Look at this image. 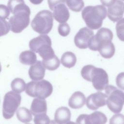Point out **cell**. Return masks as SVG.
I'll list each match as a JSON object with an SVG mask.
<instances>
[{
    "label": "cell",
    "mask_w": 124,
    "mask_h": 124,
    "mask_svg": "<svg viewBox=\"0 0 124 124\" xmlns=\"http://www.w3.org/2000/svg\"><path fill=\"white\" fill-rule=\"evenodd\" d=\"M81 75L86 80L92 82L93 87L98 91H103L108 85V75L101 68L91 64L85 65L81 70Z\"/></svg>",
    "instance_id": "cell-1"
},
{
    "label": "cell",
    "mask_w": 124,
    "mask_h": 124,
    "mask_svg": "<svg viewBox=\"0 0 124 124\" xmlns=\"http://www.w3.org/2000/svg\"><path fill=\"white\" fill-rule=\"evenodd\" d=\"M11 13L13 16L9 20L11 30L14 33H20L29 25L30 9L25 3H22L15 7Z\"/></svg>",
    "instance_id": "cell-2"
},
{
    "label": "cell",
    "mask_w": 124,
    "mask_h": 124,
    "mask_svg": "<svg viewBox=\"0 0 124 124\" xmlns=\"http://www.w3.org/2000/svg\"><path fill=\"white\" fill-rule=\"evenodd\" d=\"M108 15V11L104 5L87 6L82 11L81 16L87 26L92 30L100 28L103 20Z\"/></svg>",
    "instance_id": "cell-3"
},
{
    "label": "cell",
    "mask_w": 124,
    "mask_h": 124,
    "mask_svg": "<svg viewBox=\"0 0 124 124\" xmlns=\"http://www.w3.org/2000/svg\"><path fill=\"white\" fill-rule=\"evenodd\" d=\"M53 14L49 10H44L39 12L31 22L32 29L41 34H47L53 27Z\"/></svg>",
    "instance_id": "cell-4"
},
{
    "label": "cell",
    "mask_w": 124,
    "mask_h": 124,
    "mask_svg": "<svg viewBox=\"0 0 124 124\" xmlns=\"http://www.w3.org/2000/svg\"><path fill=\"white\" fill-rule=\"evenodd\" d=\"M53 92V86L48 81L42 79L31 81L26 84L25 92L30 96L45 99L49 96Z\"/></svg>",
    "instance_id": "cell-5"
},
{
    "label": "cell",
    "mask_w": 124,
    "mask_h": 124,
    "mask_svg": "<svg viewBox=\"0 0 124 124\" xmlns=\"http://www.w3.org/2000/svg\"><path fill=\"white\" fill-rule=\"evenodd\" d=\"M107 95L106 103L108 108L112 112L119 113L124 105V92L113 85H108L105 88Z\"/></svg>",
    "instance_id": "cell-6"
},
{
    "label": "cell",
    "mask_w": 124,
    "mask_h": 124,
    "mask_svg": "<svg viewBox=\"0 0 124 124\" xmlns=\"http://www.w3.org/2000/svg\"><path fill=\"white\" fill-rule=\"evenodd\" d=\"M21 96L20 93L13 91L7 92L4 96L2 106V115L5 119L13 117L15 112L20 106Z\"/></svg>",
    "instance_id": "cell-7"
},
{
    "label": "cell",
    "mask_w": 124,
    "mask_h": 124,
    "mask_svg": "<svg viewBox=\"0 0 124 124\" xmlns=\"http://www.w3.org/2000/svg\"><path fill=\"white\" fill-rule=\"evenodd\" d=\"M112 39L113 33L111 30L106 28H101L90 39L88 48L93 51H98L100 44L106 41H111Z\"/></svg>",
    "instance_id": "cell-8"
},
{
    "label": "cell",
    "mask_w": 124,
    "mask_h": 124,
    "mask_svg": "<svg viewBox=\"0 0 124 124\" xmlns=\"http://www.w3.org/2000/svg\"><path fill=\"white\" fill-rule=\"evenodd\" d=\"M107 118L102 112L95 111L90 114H82L76 119L78 124H105Z\"/></svg>",
    "instance_id": "cell-9"
},
{
    "label": "cell",
    "mask_w": 124,
    "mask_h": 124,
    "mask_svg": "<svg viewBox=\"0 0 124 124\" xmlns=\"http://www.w3.org/2000/svg\"><path fill=\"white\" fill-rule=\"evenodd\" d=\"M93 35V31L90 28L87 27L81 28L75 36V44L79 48L86 49L88 47L89 42Z\"/></svg>",
    "instance_id": "cell-10"
},
{
    "label": "cell",
    "mask_w": 124,
    "mask_h": 124,
    "mask_svg": "<svg viewBox=\"0 0 124 124\" xmlns=\"http://www.w3.org/2000/svg\"><path fill=\"white\" fill-rule=\"evenodd\" d=\"M107 99L106 94L99 91L88 96L86 102V106L89 109L95 110L99 108L103 107L107 104Z\"/></svg>",
    "instance_id": "cell-11"
},
{
    "label": "cell",
    "mask_w": 124,
    "mask_h": 124,
    "mask_svg": "<svg viewBox=\"0 0 124 124\" xmlns=\"http://www.w3.org/2000/svg\"><path fill=\"white\" fill-rule=\"evenodd\" d=\"M124 3L121 0H117L116 2L108 9V16L113 22L118 21L122 18L124 13Z\"/></svg>",
    "instance_id": "cell-12"
},
{
    "label": "cell",
    "mask_w": 124,
    "mask_h": 124,
    "mask_svg": "<svg viewBox=\"0 0 124 124\" xmlns=\"http://www.w3.org/2000/svg\"><path fill=\"white\" fill-rule=\"evenodd\" d=\"M45 67L40 61L37 62L31 65L29 69V75L31 79L34 81L42 80L45 75Z\"/></svg>",
    "instance_id": "cell-13"
},
{
    "label": "cell",
    "mask_w": 124,
    "mask_h": 124,
    "mask_svg": "<svg viewBox=\"0 0 124 124\" xmlns=\"http://www.w3.org/2000/svg\"><path fill=\"white\" fill-rule=\"evenodd\" d=\"M53 11V17L60 23H66L69 18V10L64 3H61L55 6Z\"/></svg>",
    "instance_id": "cell-14"
},
{
    "label": "cell",
    "mask_w": 124,
    "mask_h": 124,
    "mask_svg": "<svg viewBox=\"0 0 124 124\" xmlns=\"http://www.w3.org/2000/svg\"><path fill=\"white\" fill-rule=\"evenodd\" d=\"M86 99V97L82 93L76 91L69 98L68 105L72 108L78 109L85 104Z\"/></svg>",
    "instance_id": "cell-15"
},
{
    "label": "cell",
    "mask_w": 124,
    "mask_h": 124,
    "mask_svg": "<svg viewBox=\"0 0 124 124\" xmlns=\"http://www.w3.org/2000/svg\"><path fill=\"white\" fill-rule=\"evenodd\" d=\"M71 111L66 107H61L57 108L54 114V120L59 124H66L70 121Z\"/></svg>",
    "instance_id": "cell-16"
},
{
    "label": "cell",
    "mask_w": 124,
    "mask_h": 124,
    "mask_svg": "<svg viewBox=\"0 0 124 124\" xmlns=\"http://www.w3.org/2000/svg\"><path fill=\"white\" fill-rule=\"evenodd\" d=\"M30 110L34 116L41 113H46L47 111V103L45 99L35 98L32 101Z\"/></svg>",
    "instance_id": "cell-17"
},
{
    "label": "cell",
    "mask_w": 124,
    "mask_h": 124,
    "mask_svg": "<svg viewBox=\"0 0 124 124\" xmlns=\"http://www.w3.org/2000/svg\"><path fill=\"white\" fill-rule=\"evenodd\" d=\"M46 44H51V39L46 34H41L30 41L29 47L31 50L36 53L40 47Z\"/></svg>",
    "instance_id": "cell-18"
},
{
    "label": "cell",
    "mask_w": 124,
    "mask_h": 124,
    "mask_svg": "<svg viewBox=\"0 0 124 124\" xmlns=\"http://www.w3.org/2000/svg\"><path fill=\"white\" fill-rule=\"evenodd\" d=\"M98 51L102 57L106 59H109L115 53V46L111 41L104 42L100 44Z\"/></svg>",
    "instance_id": "cell-19"
},
{
    "label": "cell",
    "mask_w": 124,
    "mask_h": 124,
    "mask_svg": "<svg viewBox=\"0 0 124 124\" xmlns=\"http://www.w3.org/2000/svg\"><path fill=\"white\" fill-rule=\"evenodd\" d=\"M20 62L25 65H32L37 62V56L34 52L32 50L22 51L19 55Z\"/></svg>",
    "instance_id": "cell-20"
},
{
    "label": "cell",
    "mask_w": 124,
    "mask_h": 124,
    "mask_svg": "<svg viewBox=\"0 0 124 124\" xmlns=\"http://www.w3.org/2000/svg\"><path fill=\"white\" fill-rule=\"evenodd\" d=\"M61 62L63 66L70 68L75 65L77 62V57L74 53L66 51L62 55Z\"/></svg>",
    "instance_id": "cell-21"
},
{
    "label": "cell",
    "mask_w": 124,
    "mask_h": 124,
    "mask_svg": "<svg viewBox=\"0 0 124 124\" xmlns=\"http://www.w3.org/2000/svg\"><path fill=\"white\" fill-rule=\"evenodd\" d=\"M16 117L22 123H28L32 120V113L29 109L25 107H20L16 111Z\"/></svg>",
    "instance_id": "cell-22"
},
{
    "label": "cell",
    "mask_w": 124,
    "mask_h": 124,
    "mask_svg": "<svg viewBox=\"0 0 124 124\" xmlns=\"http://www.w3.org/2000/svg\"><path fill=\"white\" fill-rule=\"evenodd\" d=\"M11 87L13 92L17 93H20L26 89V84L23 79L17 78L13 79L11 82Z\"/></svg>",
    "instance_id": "cell-23"
},
{
    "label": "cell",
    "mask_w": 124,
    "mask_h": 124,
    "mask_svg": "<svg viewBox=\"0 0 124 124\" xmlns=\"http://www.w3.org/2000/svg\"><path fill=\"white\" fill-rule=\"evenodd\" d=\"M42 62L45 68L50 71L56 70L60 65V60L56 55L49 59L42 60Z\"/></svg>",
    "instance_id": "cell-24"
},
{
    "label": "cell",
    "mask_w": 124,
    "mask_h": 124,
    "mask_svg": "<svg viewBox=\"0 0 124 124\" xmlns=\"http://www.w3.org/2000/svg\"><path fill=\"white\" fill-rule=\"evenodd\" d=\"M69 8L75 12H80L84 6L83 0H65Z\"/></svg>",
    "instance_id": "cell-25"
},
{
    "label": "cell",
    "mask_w": 124,
    "mask_h": 124,
    "mask_svg": "<svg viewBox=\"0 0 124 124\" xmlns=\"http://www.w3.org/2000/svg\"><path fill=\"white\" fill-rule=\"evenodd\" d=\"M116 31L118 38L121 41L124 42V18H122L117 21Z\"/></svg>",
    "instance_id": "cell-26"
},
{
    "label": "cell",
    "mask_w": 124,
    "mask_h": 124,
    "mask_svg": "<svg viewBox=\"0 0 124 124\" xmlns=\"http://www.w3.org/2000/svg\"><path fill=\"white\" fill-rule=\"evenodd\" d=\"M33 121L35 124H50L51 122L46 113H41L34 115Z\"/></svg>",
    "instance_id": "cell-27"
},
{
    "label": "cell",
    "mask_w": 124,
    "mask_h": 124,
    "mask_svg": "<svg viewBox=\"0 0 124 124\" xmlns=\"http://www.w3.org/2000/svg\"><path fill=\"white\" fill-rule=\"evenodd\" d=\"M58 33L61 36L65 37L70 32V27L66 23H61L58 28Z\"/></svg>",
    "instance_id": "cell-28"
},
{
    "label": "cell",
    "mask_w": 124,
    "mask_h": 124,
    "mask_svg": "<svg viewBox=\"0 0 124 124\" xmlns=\"http://www.w3.org/2000/svg\"><path fill=\"white\" fill-rule=\"evenodd\" d=\"M109 124H124V115L120 113L114 114L110 119Z\"/></svg>",
    "instance_id": "cell-29"
},
{
    "label": "cell",
    "mask_w": 124,
    "mask_h": 124,
    "mask_svg": "<svg viewBox=\"0 0 124 124\" xmlns=\"http://www.w3.org/2000/svg\"><path fill=\"white\" fill-rule=\"evenodd\" d=\"M10 30H11V28L9 22L5 19H0V36L7 34Z\"/></svg>",
    "instance_id": "cell-30"
},
{
    "label": "cell",
    "mask_w": 124,
    "mask_h": 124,
    "mask_svg": "<svg viewBox=\"0 0 124 124\" xmlns=\"http://www.w3.org/2000/svg\"><path fill=\"white\" fill-rule=\"evenodd\" d=\"M10 10L6 6L0 5V19H5L8 17L10 15Z\"/></svg>",
    "instance_id": "cell-31"
},
{
    "label": "cell",
    "mask_w": 124,
    "mask_h": 124,
    "mask_svg": "<svg viewBox=\"0 0 124 124\" xmlns=\"http://www.w3.org/2000/svg\"><path fill=\"white\" fill-rule=\"evenodd\" d=\"M116 83L118 88L124 90V72H121L117 75Z\"/></svg>",
    "instance_id": "cell-32"
},
{
    "label": "cell",
    "mask_w": 124,
    "mask_h": 124,
    "mask_svg": "<svg viewBox=\"0 0 124 124\" xmlns=\"http://www.w3.org/2000/svg\"><path fill=\"white\" fill-rule=\"evenodd\" d=\"M65 0H47V3L49 8L52 11H53L54 8L57 5L61 4H65Z\"/></svg>",
    "instance_id": "cell-33"
},
{
    "label": "cell",
    "mask_w": 124,
    "mask_h": 124,
    "mask_svg": "<svg viewBox=\"0 0 124 124\" xmlns=\"http://www.w3.org/2000/svg\"><path fill=\"white\" fill-rule=\"evenodd\" d=\"M103 5L109 7L113 4L117 0H100Z\"/></svg>",
    "instance_id": "cell-34"
},
{
    "label": "cell",
    "mask_w": 124,
    "mask_h": 124,
    "mask_svg": "<svg viewBox=\"0 0 124 124\" xmlns=\"http://www.w3.org/2000/svg\"><path fill=\"white\" fill-rule=\"evenodd\" d=\"M29 0L31 3L33 4L37 5L41 3L44 0Z\"/></svg>",
    "instance_id": "cell-35"
},
{
    "label": "cell",
    "mask_w": 124,
    "mask_h": 124,
    "mask_svg": "<svg viewBox=\"0 0 124 124\" xmlns=\"http://www.w3.org/2000/svg\"><path fill=\"white\" fill-rule=\"evenodd\" d=\"M66 124H78L77 123L72 122V121H69L68 123H67Z\"/></svg>",
    "instance_id": "cell-36"
},
{
    "label": "cell",
    "mask_w": 124,
    "mask_h": 124,
    "mask_svg": "<svg viewBox=\"0 0 124 124\" xmlns=\"http://www.w3.org/2000/svg\"><path fill=\"white\" fill-rule=\"evenodd\" d=\"M50 124H58L57 122H56L55 121V120H52L50 122Z\"/></svg>",
    "instance_id": "cell-37"
},
{
    "label": "cell",
    "mask_w": 124,
    "mask_h": 124,
    "mask_svg": "<svg viewBox=\"0 0 124 124\" xmlns=\"http://www.w3.org/2000/svg\"></svg>",
    "instance_id": "cell-38"
},
{
    "label": "cell",
    "mask_w": 124,
    "mask_h": 124,
    "mask_svg": "<svg viewBox=\"0 0 124 124\" xmlns=\"http://www.w3.org/2000/svg\"><path fill=\"white\" fill-rule=\"evenodd\" d=\"M123 0V1H124V0Z\"/></svg>",
    "instance_id": "cell-39"
},
{
    "label": "cell",
    "mask_w": 124,
    "mask_h": 124,
    "mask_svg": "<svg viewBox=\"0 0 124 124\" xmlns=\"http://www.w3.org/2000/svg\"></svg>",
    "instance_id": "cell-40"
}]
</instances>
